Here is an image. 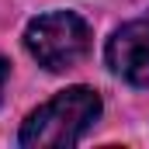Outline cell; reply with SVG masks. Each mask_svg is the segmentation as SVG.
Returning a JSON list of instances; mask_svg holds the SVG:
<instances>
[{"mask_svg":"<svg viewBox=\"0 0 149 149\" xmlns=\"http://www.w3.org/2000/svg\"><path fill=\"white\" fill-rule=\"evenodd\" d=\"M101 94L94 87H66L52 101L31 111L21 125V146L28 149H59L76 146L94 121L101 118Z\"/></svg>","mask_w":149,"mask_h":149,"instance_id":"obj_1","label":"cell"},{"mask_svg":"<svg viewBox=\"0 0 149 149\" xmlns=\"http://www.w3.org/2000/svg\"><path fill=\"white\" fill-rule=\"evenodd\" d=\"M24 49L49 73H63L90 52V28L73 10H49L24 28Z\"/></svg>","mask_w":149,"mask_h":149,"instance_id":"obj_2","label":"cell"},{"mask_svg":"<svg viewBox=\"0 0 149 149\" xmlns=\"http://www.w3.org/2000/svg\"><path fill=\"white\" fill-rule=\"evenodd\" d=\"M108 66L132 87H149V21H128L108 38Z\"/></svg>","mask_w":149,"mask_h":149,"instance_id":"obj_3","label":"cell"},{"mask_svg":"<svg viewBox=\"0 0 149 149\" xmlns=\"http://www.w3.org/2000/svg\"><path fill=\"white\" fill-rule=\"evenodd\" d=\"M7 76H10V63L0 56V94H3V87H7Z\"/></svg>","mask_w":149,"mask_h":149,"instance_id":"obj_4","label":"cell"}]
</instances>
